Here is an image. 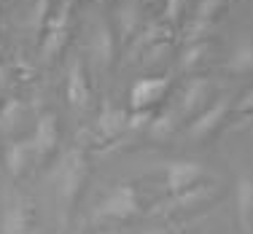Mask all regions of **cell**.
<instances>
[{"mask_svg":"<svg viewBox=\"0 0 253 234\" xmlns=\"http://www.w3.org/2000/svg\"><path fill=\"white\" fill-rule=\"evenodd\" d=\"M65 94H68V103L78 108V111H86L89 103H92V89H89V78L86 70H84L81 59H70L68 68V83H65Z\"/></svg>","mask_w":253,"mask_h":234,"instance_id":"52a82bcc","label":"cell"},{"mask_svg":"<svg viewBox=\"0 0 253 234\" xmlns=\"http://www.w3.org/2000/svg\"><path fill=\"white\" fill-rule=\"evenodd\" d=\"M143 3H154V0H143Z\"/></svg>","mask_w":253,"mask_h":234,"instance_id":"4316f807","label":"cell"},{"mask_svg":"<svg viewBox=\"0 0 253 234\" xmlns=\"http://www.w3.org/2000/svg\"><path fill=\"white\" fill-rule=\"evenodd\" d=\"M224 3L226 0H200V5H197V22L200 25H210L215 19V14L224 8Z\"/></svg>","mask_w":253,"mask_h":234,"instance_id":"ffe728a7","label":"cell"},{"mask_svg":"<svg viewBox=\"0 0 253 234\" xmlns=\"http://www.w3.org/2000/svg\"><path fill=\"white\" fill-rule=\"evenodd\" d=\"M170 89V78L167 76H146L135 81L129 89V108L132 111H151L156 103H162Z\"/></svg>","mask_w":253,"mask_h":234,"instance_id":"277c9868","label":"cell"},{"mask_svg":"<svg viewBox=\"0 0 253 234\" xmlns=\"http://www.w3.org/2000/svg\"><path fill=\"white\" fill-rule=\"evenodd\" d=\"M33 146H30V140H16L8 146V151H5V167H8L11 175L19 178L22 172L27 170L30 159H33Z\"/></svg>","mask_w":253,"mask_h":234,"instance_id":"5bb4252c","label":"cell"},{"mask_svg":"<svg viewBox=\"0 0 253 234\" xmlns=\"http://www.w3.org/2000/svg\"><path fill=\"white\" fill-rule=\"evenodd\" d=\"M59 143V127H57V113H41L38 121H35V132L30 137V146H33V154L38 159H46L49 154H54Z\"/></svg>","mask_w":253,"mask_h":234,"instance_id":"8992f818","label":"cell"},{"mask_svg":"<svg viewBox=\"0 0 253 234\" xmlns=\"http://www.w3.org/2000/svg\"><path fill=\"white\" fill-rule=\"evenodd\" d=\"M251 100H253V97H251V92H248V94H245V100L240 103V108H245V111H251Z\"/></svg>","mask_w":253,"mask_h":234,"instance_id":"d4e9b609","label":"cell"},{"mask_svg":"<svg viewBox=\"0 0 253 234\" xmlns=\"http://www.w3.org/2000/svg\"><path fill=\"white\" fill-rule=\"evenodd\" d=\"M229 108H232V103H229V100H218V103H213V105L208 108V111L200 113V116L191 121L189 137H191V140H202V137L210 135V132H215V129L221 127V124H224Z\"/></svg>","mask_w":253,"mask_h":234,"instance_id":"ba28073f","label":"cell"},{"mask_svg":"<svg viewBox=\"0 0 253 234\" xmlns=\"http://www.w3.org/2000/svg\"><path fill=\"white\" fill-rule=\"evenodd\" d=\"M137 213H140V202H137L135 186H129V183H119L97 207V218L126 221V218H132V215H137Z\"/></svg>","mask_w":253,"mask_h":234,"instance_id":"3957f363","label":"cell"},{"mask_svg":"<svg viewBox=\"0 0 253 234\" xmlns=\"http://www.w3.org/2000/svg\"><path fill=\"white\" fill-rule=\"evenodd\" d=\"M5 89H8V68L0 65V100L5 97Z\"/></svg>","mask_w":253,"mask_h":234,"instance_id":"cb8c5ba5","label":"cell"},{"mask_svg":"<svg viewBox=\"0 0 253 234\" xmlns=\"http://www.w3.org/2000/svg\"><path fill=\"white\" fill-rule=\"evenodd\" d=\"M116 22H119V33H122V38H129L132 33L137 30L140 25V11H137V3L135 0H126L116 8Z\"/></svg>","mask_w":253,"mask_h":234,"instance_id":"2e32d148","label":"cell"},{"mask_svg":"<svg viewBox=\"0 0 253 234\" xmlns=\"http://www.w3.org/2000/svg\"><path fill=\"white\" fill-rule=\"evenodd\" d=\"M92 54L94 59L102 65V68H108L113 59V30L108 27V22H100L97 27H94L92 33Z\"/></svg>","mask_w":253,"mask_h":234,"instance_id":"4fadbf2b","label":"cell"},{"mask_svg":"<svg viewBox=\"0 0 253 234\" xmlns=\"http://www.w3.org/2000/svg\"><path fill=\"white\" fill-rule=\"evenodd\" d=\"M70 11H73V0H62V5L57 8V14L49 16L43 30V40H41V59L49 62L59 51L65 49L70 38Z\"/></svg>","mask_w":253,"mask_h":234,"instance_id":"7a4b0ae2","label":"cell"},{"mask_svg":"<svg viewBox=\"0 0 253 234\" xmlns=\"http://www.w3.org/2000/svg\"><path fill=\"white\" fill-rule=\"evenodd\" d=\"M232 73H248V70L253 68V46L251 40H245V43H240L237 49H234V54L229 57V65H226Z\"/></svg>","mask_w":253,"mask_h":234,"instance_id":"d6986e66","label":"cell"},{"mask_svg":"<svg viewBox=\"0 0 253 234\" xmlns=\"http://www.w3.org/2000/svg\"><path fill=\"white\" fill-rule=\"evenodd\" d=\"M86 175H89V159L81 148H73V151L54 167L51 181L57 186V196H59V205H62L65 213L73 207V202H76L78 191H81L84 181H86Z\"/></svg>","mask_w":253,"mask_h":234,"instance_id":"6da1fadb","label":"cell"},{"mask_svg":"<svg viewBox=\"0 0 253 234\" xmlns=\"http://www.w3.org/2000/svg\"><path fill=\"white\" fill-rule=\"evenodd\" d=\"M140 234H165L162 229H146V232H140Z\"/></svg>","mask_w":253,"mask_h":234,"instance_id":"484cf974","label":"cell"},{"mask_svg":"<svg viewBox=\"0 0 253 234\" xmlns=\"http://www.w3.org/2000/svg\"><path fill=\"white\" fill-rule=\"evenodd\" d=\"M237 218L245 234L253 232V181L251 175H243L237 181Z\"/></svg>","mask_w":253,"mask_h":234,"instance_id":"8fae6325","label":"cell"},{"mask_svg":"<svg viewBox=\"0 0 253 234\" xmlns=\"http://www.w3.org/2000/svg\"><path fill=\"white\" fill-rule=\"evenodd\" d=\"M126 116H129L126 111L105 103L102 111H100V116H97V132L105 137V140H113V137H119L126 129Z\"/></svg>","mask_w":253,"mask_h":234,"instance_id":"30bf717a","label":"cell"},{"mask_svg":"<svg viewBox=\"0 0 253 234\" xmlns=\"http://www.w3.org/2000/svg\"><path fill=\"white\" fill-rule=\"evenodd\" d=\"M208 94H210V83L208 78H191L183 89V97H180V113H194L200 105L208 103Z\"/></svg>","mask_w":253,"mask_h":234,"instance_id":"7c38bea8","label":"cell"},{"mask_svg":"<svg viewBox=\"0 0 253 234\" xmlns=\"http://www.w3.org/2000/svg\"><path fill=\"white\" fill-rule=\"evenodd\" d=\"M30 224H33V205L16 199L3 215V234H27Z\"/></svg>","mask_w":253,"mask_h":234,"instance_id":"9c48e42d","label":"cell"},{"mask_svg":"<svg viewBox=\"0 0 253 234\" xmlns=\"http://www.w3.org/2000/svg\"><path fill=\"white\" fill-rule=\"evenodd\" d=\"M151 118H154L151 111H132L126 116V129H148Z\"/></svg>","mask_w":253,"mask_h":234,"instance_id":"7402d4cb","label":"cell"},{"mask_svg":"<svg viewBox=\"0 0 253 234\" xmlns=\"http://www.w3.org/2000/svg\"><path fill=\"white\" fill-rule=\"evenodd\" d=\"M175 129H178V113H172V111H165L159 116H154L151 124H148V132L156 140H167Z\"/></svg>","mask_w":253,"mask_h":234,"instance_id":"e0dca14e","label":"cell"},{"mask_svg":"<svg viewBox=\"0 0 253 234\" xmlns=\"http://www.w3.org/2000/svg\"><path fill=\"white\" fill-rule=\"evenodd\" d=\"M210 196H213V189L210 186H202V189H186L180 191V194H175V202H170V210H197L202 205V202H208Z\"/></svg>","mask_w":253,"mask_h":234,"instance_id":"9a60e30c","label":"cell"},{"mask_svg":"<svg viewBox=\"0 0 253 234\" xmlns=\"http://www.w3.org/2000/svg\"><path fill=\"white\" fill-rule=\"evenodd\" d=\"M202 175H205V167L200 161H191V159L170 161L167 170H165V186H167L170 194H180V191L191 189Z\"/></svg>","mask_w":253,"mask_h":234,"instance_id":"5b68a950","label":"cell"},{"mask_svg":"<svg viewBox=\"0 0 253 234\" xmlns=\"http://www.w3.org/2000/svg\"><path fill=\"white\" fill-rule=\"evenodd\" d=\"M0 51H3V46H0Z\"/></svg>","mask_w":253,"mask_h":234,"instance_id":"f1b7e54d","label":"cell"},{"mask_svg":"<svg viewBox=\"0 0 253 234\" xmlns=\"http://www.w3.org/2000/svg\"><path fill=\"white\" fill-rule=\"evenodd\" d=\"M100 3H105V0H100Z\"/></svg>","mask_w":253,"mask_h":234,"instance_id":"83f0119b","label":"cell"},{"mask_svg":"<svg viewBox=\"0 0 253 234\" xmlns=\"http://www.w3.org/2000/svg\"><path fill=\"white\" fill-rule=\"evenodd\" d=\"M22 121H25V103H19V100H8V103L3 105V113H0V127L5 132L22 127Z\"/></svg>","mask_w":253,"mask_h":234,"instance_id":"ac0fdd59","label":"cell"},{"mask_svg":"<svg viewBox=\"0 0 253 234\" xmlns=\"http://www.w3.org/2000/svg\"><path fill=\"white\" fill-rule=\"evenodd\" d=\"M205 51H208V46H205V43H191L189 49H186L183 54H180V68H183V70L197 68V65L202 62Z\"/></svg>","mask_w":253,"mask_h":234,"instance_id":"44dd1931","label":"cell"},{"mask_svg":"<svg viewBox=\"0 0 253 234\" xmlns=\"http://www.w3.org/2000/svg\"><path fill=\"white\" fill-rule=\"evenodd\" d=\"M180 8H183V0H167L165 5V19L167 22H175L180 16Z\"/></svg>","mask_w":253,"mask_h":234,"instance_id":"603a6c76","label":"cell"}]
</instances>
